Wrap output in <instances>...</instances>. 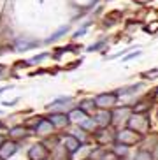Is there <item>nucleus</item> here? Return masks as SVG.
<instances>
[{
    "label": "nucleus",
    "mask_w": 158,
    "mask_h": 160,
    "mask_svg": "<svg viewBox=\"0 0 158 160\" xmlns=\"http://www.w3.org/2000/svg\"><path fill=\"white\" fill-rule=\"evenodd\" d=\"M2 71H4V65H0V72H2Z\"/></svg>",
    "instance_id": "bb28decb"
},
{
    "label": "nucleus",
    "mask_w": 158,
    "mask_h": 160,
    "mask_svg": "<svg viewBox=\"0 0 158 160\" xmlns=\"http://www.w3.org/2000/svg\"><path fill=\"white\" fill-rule=\"evenodd\" d=\"M79 127H83L84 130H88L90 134H93V132H95V130L98 128V125H97V122L93 120V116H88L83 123H81V125H79Z\"/></svg>",
    "instance_id": "4be33fe9"
},
{
    "label": "nucleus",
    "mask_w": 158,
    "mask_h": 160,
    "mask_svg": "<svg viewBox=\"0 0 158 160\" xmlns=\"http://www.w3.org/2000/svg\"><path fill=\"white\" fill-rule=\"evenodd\" d=\"M32 134L33 132L28 130L23 123H21V125H14V127H11V130L7 132V137L12 139V141H16V142H23V141H27Z\"/></svg>",
    "instance_id": "6e6552de"
},
{
    "label": "nucleus",
    "mask_w": 158,
    "mask_h": 160,
    "mask_svg": "<svg viewBox=\"0 0 158 160\" xmlns=\"http://www.w3.org/2000/svg\"><path fill=\"white\" fill-rule=\"evenodd\" d=\"M49 155H51V150H49L42 141L33 142L27 151L28 160H49Z\"/></svg>",
    "instance_id": "20e7f679"
},
{
    "label": "nucleus",
    "mask_w": 158,
    "mask_h": 160,
    "mask_svg": "<svg viewBox=\"0 0 158 160\" xmlns=\"http://www.w3.org/2000/svg\"><path fill=\"white\" fill-rule=\"evenodd\" d=\"M151 106H153V97H151V95H148L146 99L139 100L137 104H134V106H130V108H132V111H134V113L149 114V109H151Z\"/></svg>",
    "instance_id": "dca6fc26"
},
{
    "label": "nucleus",
    "mask_w": 158,
    "mask_h": 160,
    "mask_svg": "<svg viewBox=\"0 0 158 160\" xmlns=\"http://www.w3.org/2000/svg\"><path fill=\"white\" fill-rule=\"evenodd\" d=\"M88 116L90 114H86L83 109H79V108H74L69 111V118H70V122H72V125H81Z\"/></svg>",
    "instance_id": "f3484780"
},
{
    "label": "nucleus",
    "mask_w": 158,
    "mask_h": 160,
    "mask_svg": "<svg viewBox=\"0 0 158 160\" xmlns=\"http://www.w3.org/2000/svg\"><path fill=\"white\" fill-rule=\"evenodd\" d=\"M142 139H144V136L139 134V132H135L130 127H123V128H118L116 130V142H120L123 146H128V148L141 144Z\"/></svg>",
    "instance_id": "f257e3e1"
},
{
    "label": "nucleus",
    "mask_w": 158,
    "mask_h": 160,
    "mask_svg": "<svg viewBox=\"0 0 158 160\" xmlns=\"http://www.w3.org/2000/svg\"><path fill=\"white\" fill-rule=\"evenodd\" d=\"M0 160H2V158H0Z\"/></svg>",
    "instance_id": "cd10ccee"
},
{
    "label": "nucleus",
    "mask_w": 158,
    "mask_h": 160,
    "mask_svg": "<svg viewBox=\"0 0 158 160\" xmlns=\"http://www.w3.org/2000/svg\"><path fill=\"white\" fill-rule=\"evenodd\" d=\"M60 142L63 146L67 148V151L69 153H72V155H76L79 150H83V144L76 139L72 134H62V139H60Z\"/></svg>",
    "instance_id": "f8f14e48"
},
{
    "label": "nucleus",
    "mask_w": 158,
    "mask_h": 160,
    "mask_svg": "<svg viewBox=\"0 0 158 160\" xmlns=\"http://www.w3.org/2000/svg\"><path fill=\"white\" fill-rule=\"evenodd\" d=\"M7 141V136H5V134H0V148H2V146H4V142Z\"/></svg>",
    "instance_id": "a878e982"
},
{
    "label": "nucleus",
    "mask_w": 158,
    "mask_h": 160,
    "mask_svg": "<svg viewBox=\"0 0 158 160\" xmlns=\"http://www.w3.org/2000/svg\"><path fill=\"white\" fill-rule=\"evenodd\" d=\"M100 160H121V158L116 155V153H112L111 148H107V151L102 155V158H100Z\"/></svg>",
    "instance_id": "b1692460"
},
{
    "label": "nucleus",
    "mask_w": 158,
    "mask_h": 160,
    "mask_svg": "<svg viewBox=\"0 0 158 160\" xmlns=\"http://www.w3.org/2000/svg\"><path fill=\"white\" fill-rule=\"evenodd\" d=\"M18 150H19V142H16V141H12V139L7 137V141H5L4 146L0 148V158L2 160L12 158V157L18 153Z\"/></svg>",
    "instance_id": "9b49d317"
},
{
    "label": "nucleus",
    "mask_w": 158,
    "mask_h": 160,
    "mask_svg": "<svg viewBox=\"0 0 158 160\" xmlns=\"http://www.w3.org/2000/svg\"><path fill=\"white\" fill-rule=\"evenodd\" d=\"M42 118H44V116H39V114H35V116H30V118H27V120L23 122V125L28 128V130H32V132H33L35 128H37L39 123L42 122Z\"/></svg>",
    "instance_id": "412c9836"
},
{
    "label": "nucleus",
    "mask_w": 158,
    "mask_h": 160,
    "mask_svg": "<svg viewBox=\"0 0 158 160\" xmlns=\"http://www.w3.org/2000/svg\"><path fill=\"white\" fill-rule=\"evenodd\" d=\"M126 127L134 128L135 132H139L142 136H148L151 132V122H149V114L142 113H132V116L126 122Z\"/></svg>",
    "instance_id": "7ed1b4c3"
},
{
    "label": "nucleus",
    "mask_w": 158,
    "mask_h": 160,
    "mask_svg": "<svg viewBox=\"0 0 158 160\" xmlns=\"http://www.w3.org/2000/svg\"><path fill=\"white\" fill-rule=\"evenodd\" d=\"M47 120L53 123V127L58 130H69L72 127V122H70L69 118V113H51L47 116Z\"/></svg>",
    "instance_id": "423d86ee"
},
{
    "label": "nucleus",
    "mask_w": 158,
    "mask_h": 160,
    "mask_svg": "<svg viewBox=\"0 0 158 160\" xmlns=\"http://www.w3.org/2000/svg\"><path fill=\"white\" fill-rule=\"evenodd\" d=\"M79 109H83L86 114H90L91 116L95 111H97V104H95V99H84V100H81L79 102Z\"/></svg>",
    "instance_id": "6ab92c4d"
},
{
    "label": "nucleus",
    "mask_w": 158,
    "mask_h": 160,
    "mask_svg": "<svg viewBox=\"0 0 158 160\" xmlns=\"http://www.w3.org/2000/svg\"><path fill=\"white\" fill-rule=\"evenodd\" d=\"M141 150H146V151H151L155 146L158 144V134H153V132H149L148 136H144L142 142H141Z\"/></svg>",
    "instance_id": "a211bd4d"
},
{
    "label": "nucleus",
    "mask_w": 158,
    "mask_h": 160,
    "mask_svg": "<svg viewBox=\"0 0 158 160\" xmlns=\"http://www.w3.org/2000/svg\"><path fill=\"white\" fill-rule=\"evenodd\" d=\"M111 150H112V153H116V155L120 157L121 160H126V158H128V155H130V148H128V146L120 144V142L112 144V146H111Z\"/></svg>",
    "instance_id": "aec40b11"
},
{
    "label": "nucleus",
    "mask_w": 158,
    "mask_h": 160,
    "mask_svg": "<svg viewBox=\"0 0 158 160\" xmlns=\"http://www.w3.org/2000/svg\"><path fill=\"white\" fill-rule=\"evenodd\" d=\"M116 130L114 127H98L93 132V142L97 146H106L111 148L112 144H116Z\"/></svg>",
    "instance_id": "f03ea898"
},
{
    "label": "nucleus",
    "mask_w": 158,
    "mask_h": 160,
    "mask_svg": "<svg viewBox=\"0 0 158 160\" xmlns=\"http://www.w3.org/2000/svg\"><path fill=\"white\" fill-rule=\"evenodd\" d=\"M151 155H153V160H158V144L151 150Z\"/></svg>",
    "instance_id": "393cba45"
},
{
    "label": "nucleus",
    "mask_w": 158,
    "mask_h": 160,
    "mask_svg": "<svg viewBox=\"0 0 158 160\" xmlns=\"http://www.w3.org/2000/svg\"><path fill=\"white\" fill-rule=\"evenodd\" d=\"M69 134H72V136L76 137V139H77L79 142H81V144L83 146H88L90 142H93V134H90L88 130H84L83 127H79V125H76L74 128H69Z\"/></svg>",
    "instance_id": "4468645a"
},
{
    "label": "nucleus",
    "mask_w": 158,
    "mask_h": 160,
    "mask_svg": "<svg viewBox=\"0 0 158 160\" xmlns=\"http://www.w3.org/2000/svg\"><path fill=\"white\" fill-rule=\"evenodd\" d=\"M132 108L130 106H123V108H118L112 111V127L114 128H120V123H125L128 122V118L132 116Z\"/></svg>",
    "instance_id": "0eeeda50"
},
{
    "label": "nucleus",
    "mask_w": 158,
    "mask_h": 160,
    "mask_svg": "<svg viewBox=\"0 0 158 160\" xmlns=\"http://www.w3.org/2000/svg\"><path fill=\"white\" fill-rule=\"evenodd\" d=\"M132 160H153V155H151V151H146L139 148L135 151V155L132 157Z\"/></svg>",
    "instance_id": "5701e85b"
},
{
    "label": "nucleus",
    "mask_w": 158,
    "mask_h": 160,
    "mask_svg": "<svg viewBox=\"0 0 158 160\" xmlns=\"http://www.w3.org/2000/svg\"><path fill=\"white\" fill-rule=\"evenodd\" d=\"M120 100L118 92H107V93H100L95 97V104L98 109H112Z\"/></svg>",
    "instance_id": "39448f33"
},
{
    "label": "nucleus",
    "mask_w": 158,
    "mask_h": 160,
    "mask_svg": "<svg viewBox=\"0 0 158 160\" xmlns=\"http://www.w3.org/2000/svg\"><path fill=\"white\" fill-rule=\"evenodd\" d=\"M33 134H37L41 139H46V137L53 136V134H56V128L53 127V123L47 120V118H42V122L37 125V128L33 130Z\"/></svg>",
    "instance_id": "ddd939ff"
},
{
    "label": "nucleus",
    "mask_w": 158,
    "mask_h": 160,
    "mask_svg": "<svg viewBox=\"0 0 158 160\" xmlns=\"http://www.w3.org/2000/svg\"><path fill=\"white\" fill-rule=\"evenodd\" d=\"M91 116L98 127H112V109H97Z\"/></svg>",
    "instance_id": "1a4fd4ad"
},
{
    "label": "nucleus",
    "mask_w": 158,
    "mask_h": 160,
    "mask_svg": "<svg viewBox=\"0 0 158 160\" xmlns=\"http://www.w3.org/2000/svg\"><path fill=\"white\" fill-rule=\"evenodd\" d=\"M72 102V97H65V99H56L55 102H51L47 106V111L51 113H69L70 109H74L70 106Z\"/></svg>",
    "instance_id": "9d476101"
},
{
    "label": "nucleus",
    "mask_w": 158,
    "mask_h": 160,
    "mask_svg": "<svg viewBox=\"0 0 158 160\" xmlns=\"http://www.w3.org/2000/svg\"><path fill=\"white\" fill-rule=\"evenodd\" d=\"M74 155L67 151V148L63 144H56L55 148L51 150V155H49V160H72Z\"/></svg>",
    "instance_id": "2eb2a0df"
}]
</instances>
